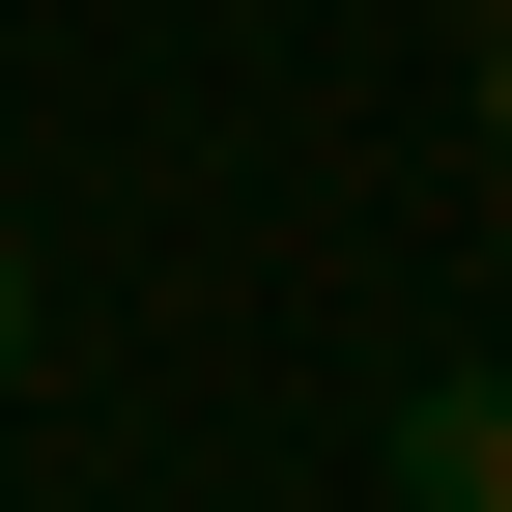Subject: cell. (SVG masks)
Segmentation results:
<instances>
[{
    "mask_svg": "<svg viewBox=\"0 0 512 512\" xmlns=\"http://www.w3.org/2000/svg\"><path fill=\"white\" fill-rule=\"evenodd\" d=\"M0 370H29V228H0Z\"/></svg>",
    "mask_w": 512,
    "mask_h": 512,
    "instance_id": "2",
    "label": "cell"
},
{
    "mask_svg": "<svg viewBox=\"0 0 512 512\" xmlns=\"http://www.w3.org/2000/svg\"><path fill=\"white\" fill-rule=\"evenodd\" d=\"M399 512H512V370H427L399 399Z\"/></svg>",
    "mask_w": 512,
    "mask_h": 512,
    "instance_id": "1",
    "label": "cell"
},
{
    "mask_svg": "<svg viewBox=\"0 0 512 512\" xmlns=\"http://www.w3.org/2000/svg\"><path fill=\"white\" fill-rule=\"evenodd\" d=\"M484 143H512V29H484Z\"/></svg>",
    "mask_w": 512,
    "mask_h": 512,
    "instance_id": "3",
    "label": "cell"
}]
</instances>
